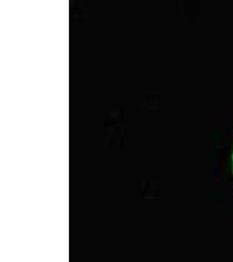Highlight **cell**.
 <instances>
[{"instance_id": "obj_1", "label": "cell", "mask_w": 233, "mask_h": 262, "mask_svg": "<svg viewBox=\"0 0 233 262\" xmlns=\"http://www.w3.org/2000/svg\"><path fill=\"white\" fill-rule=\"evenodd\" d=\"M231 164H232V172H233V154H232V158H231Z\"/></svg>"}]
</instances>
